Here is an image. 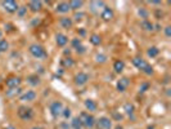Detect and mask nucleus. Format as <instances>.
Returning a JSON list of instances; mask_svg holds the SVG:
<instances>
[{
  "label": "nucleus",
  "mask_w": 171,
  "mask_h": 129,
  "mask_svg": "<svg viewBox=\"0 0 171 129\" xmlns=\"http://www.w3.org/2000/svg\"><path fill=\"white\" fill-rule=\"evenodd\" d=\"M79 118H80L81 123H82V127H85V128L91 129L95 125V118L91 114H89V112H81Z\"/></svg>",
  "instance_id": "f257e3e1"
},
{
  "label": "nucleus",
  "mask_w": 171,
  "mask_h": 129,
  "mask_svg": "<svg viewBox=\"0 0 171 129\" xmlns=\"http://www.w3.org/2000/svg\"><path fill=\"white\" fill-rule=\"evenodd\" d=\"M30 53L34 56L35 58H45L46 57V52L44 49V47H41L40 44H32V45H30Z\"/></svg>",
  "instance_id": "f03ea898"
},
{
  "label": "nucleus",
  "mask_w": 171,
  "mask_h": 129,
  "mask_svg": "<svg viewBox=\"0 0 171 129\" xmlns=\"http://www.w3.org/2000/svg\"><path fill=\"white\" fill-rule=\"evenodd\" d=\"M18 116L22 120H25V122H28V120L34 118V111H32V109H30L27 106H21V107H18Z\"/></svg>",
  "instance_id": "7ed1b4c3"
},
{
  "label": "nucleus",
  "mask_w": 171,
  "mask_h": 129,
  "mask_svg": "<svg viewBox=\"0 0 171 129\" xmlns=\"http://www.w3.org/2000/svg\"><path fill=\"white\" fill-rule=\"evenodd\" d=\"M95 125L98 129H112V120L107 116H102L95 120Z\"/></svg>",
  "instance_id": "20e7f679"
},
{
  "label": "nucleus",
  "mask_w": 171,
  "mask_h": 129,
  "mask_svg": "<svg viewBox=\"0 0 171 129\" xmlns=\"http://www.w3.org/2000/svg\"><path fill=\"white\" fill-rule=\"evenodd\" d=\"M50 112H52V115L54 118H58L62 115V111H63V105H62V102L59 101H54L52 105H50Z\"/></svg>",
  "instance_id": "39448f33"
},
{
  "label": "nucleus",
  "mask_w": 171,
  "mask_h": 129,
  "mask_svg": "<svg viewBox=\"0 0 171 129\" xmlns=\"http://www.w3.org/2000/svg\"><path fill=\"white\" fill-rule=\"evenodd\" d=\"M2 5L8 13H14L18 9V4L14 0H5V2H2Z\"/></svg>",
  "instance_id": "423d86ee"
},
{
  "label": "nucleus",
  "mask_w": 171,
  "mask_h": 129,
  "mask_svg": "<svg viewBox=\"0 0 171 129\" xmlns=\"http://www.w3.org/2000/svg\"><path fill=\"white\" fill-rule=\"evenodd\" d=\"M75 84L79 85V87H82L85 85L88 82H89V75L86 74V72H79V74L75 75Z\"/></svg>",
  "instance_id": "0eeeda50"
},
{
  "label": "nucleus",
  "mask_w": 171,
  "mask_h": 129,
  "mask_svg": "<svg viewBox=\"0 0 171 129\" xmlns=\"http://www.w3.org/2000/svg\"><path fill=\"white\" fill-rule=\"evenodd\" d=\"M5 85L9 88V89H12V88H18L21 85V78L18 76H9L6 80H5Z\"/></svg>",
  "instance_id": "6e6552de"
},
{
  "label": "nucleus",
  "mask_w": 171,
  "mask_h": 129,
  "mask_svg": "<svg viewBox=\"0 0 171 129\" xmlns=\"http://www.w3.org/2000/svg\"><path fill=\"white\" fill-rule=\"evenodd\" d=\"M35 98H36V93L34 91H27L19 97V100L23 102H32L35 101Z\"/></svg>",
  "instance_id": "1a4fd4ad"
},
{
  "label": "nucleus",
  "mask_w": 171,
  "mask_h": 129,
  "mask_svg": "<svg viewBox=\"0 0 171 129\" xmlns=\"http://www.w3.org/2000/svg\"><path fill=\"white\" fill-rule=\"evenodd\" d=\"M59 25L63 29H66V30H69V29H72V26H73V20L71 17H62L59 20Z\"/></svg>",
  "instance_id": "9d476101"
},
{
  "label": "nucleus",
  "mask_w": 171,
  "mask_h": 129,
  "mask_svg": "<svg viewBox=\"0 0 171 129\" xmlns=\"http://www.w3.org/2000/svg\"><path fill=\"white\" fill-rule=\"evenodd\" d=\"M56 11H57L58 13H63V14H66V13H68L69 11H71V8H69V4H68L67 2H60V3L57 4Z\"/></svg>",
  "instance_id": "9b49d317"
},
{
  "label": "nucleus",
  "mask_w": 171,
  "mask_h": 129,
  "mask_svg": "<svg viewBox=\"0 0 171 129\" xmlns=\"http://www.w3.org/2000/svg\"><path fill=\"white\" fill-rule=\"evenodd\" d=\"M113 16H115V13H113V11L111 9V8L110 7H104V9H103L102 14H100V17H102L104 21H111L113 18Z\"/></svg>",
  "instance_id": "f8f14e48"
},
{
  "label": "nucleus",
  "mask_w": 171,
  "mask_h": 129,
  "mask_svg": "<svg viewBox=\"0 0 171 129\" xmlns=\"http://www.w3.org/2000/svg\"><path fill=\"white\" fill-rule=\"evenodd\" d=\"M43 8V2H37V0H32L28 3V9L31 12H40Z\"/></svg>",
  "instance_id": "ddd939ff"
},
{
  "label": "nucleus",
  "mask_w": 171,
  "mask_h": 129,
  "mask_svg": "<svg viewBox=\"0 0 171 129\" xmlns=\"http://www.w3.org/2000/svg\"><path fill=\"white\" fill-rule=\"evenodd\" d=\"M129 84H130L129 79H126V78L120 79L119 82H117V89H119V92H125L126 88L129 87Z\"/></svg>",
  "instance_id": "4468645a"
},
{
  "label": "nucleus",
  "mask_w": 171,
  "mask_h": 129,
  "mask_svg": "<svg viewBox=\"0 0 171 129\" xmlns=\"http://www.w3.org/2000/svg\"><path fill=\"white\" fill-rule=\"evenodd\" d=\"M56 43L58 47H65L68 43V38L65 34H57L56 36Z\"/></svg>",
  "instance_id": "2eb2a0df"
},
{
  "label": "nucleus",
  "mask_w": 171,
  "mask_h": 129,
  "mask_svg": "<svg viewBox=\"0 0 171 129\" xmlns=\"http://www.w3.org/2000/svg\"><path fill=\"white\" fill-rule=\"evenodd\" d=\"M123 69H125V62H123L122 60H117V61H115L113 63V70L117 72V74H120V72L123 71Z\"/></svg>",
  "instance_id": "dca6fc26"
},
{
  "label": "nucleus",
  "mask_w": 171,
  "mask_h": 129,
  "mask_svg": "<svg viewBox=\"0 0 171 129\" xmlns=\"http://www.w3.org/2000/svg\"><path fill=\"white\" fill-rule=\"evenodd\" d=\"M133 64L136 67V69H139V70H143L144 67H145V64H147V62L143 60V58H140V57H135L134 60H133Z\"/></svg>",
  "instance_id": "f3484780"
},
{
  "label": "nucleus",
  "mask_w": 171,
  "mask_h": 129,
  "mask_svg": "<svg viewBox=\"0 0 171 129\" xmlns=\"http://www.w3.org/2000/svg\"><path fill=\"white\" fill-rule=\"evenodd\" d=\"M69 8H71V11H79L82 8L84 5V2H81V0H72V2H69Z\"/></svg>",
  "instance_id": "a211bd4d"
},
{
  "label": "nucleus",
  "mask_w": 171,
  "mask_h": 129,
  "mask_svg": "<svg viewBox=\"0 0 171 129\" xmlns=\"http://www.w3.org/2000/svg\"><path fill=\"white\" fill-rule=\"evenodd\" d=\"M85 107H86L88 111L94 112L98 109V105L95 103V101H93V100H86V101H85Z\"/></svg>",
  "instance_id": "6ab92c4d"
},
{
  "label": "nucleus",
  "mask_w": 171,
  "mask_h": 129,
  "mask_svg": "<svg viewBox=\"0 0 171 129\" xmlns=\"http://www.w3.org/2000/svg\"><path fill=\"white\" fill-rule=\"evenodd\" d=\"M140 26H142V29L144 30V31H152L153 29H154V25L149 21V20H144L142 23H140Z\"/></svg>",
  "instance_id": "aec40b11"
},
{
  "label": "nucleus",
  "mask_w": 171,
  "mask_h": 129,
  "mask_svg": "<svg viewBox=\"0 0 171 129\" xmlns=\"http://www.w3.org/2000/svg\"><path fill=\"white\" fill-rule=\"evenodd\" d=\"M27 83L31 84V85H39L40 84V78H39L37 75H30L27 76Z\"/></svg>",
  "instance_id": "412c9836"
},
{
  "label": "nucleus",
  "mask_w": 171,
  "mask_h": 129,
  "mask_svg": "<svg viewBox=\"0 0 171 129\" xmlns=\"http://www.w3.org/2000/svg\"><path fill=\"white\" fill-rule=\"evenodd\" d=\"M71 127H72V129H82V123H81V120H80L79 116H76V118L72 119Z\"/></svg>",
  "instance_id": "4be33fe9"
},
{
  "label": "nucleus",
  "mask_w": 171,
  "mask_h": 129,
  "mask_svg": "<svg viewBox=\"0 0 171 129\" xmlns=\"http://www.w3.org/2000/svg\"><path fill=\"white\" fill-rule=\"evenodd\" d=\"M158 53H160V49L157 47H151L148 51H147V54L151 58H154V57H157L158 56Z\"/></svg>",
  "instance_id": "5701e85b"
},
{
  "label": "nucleus",
  "mask_w": 171,
  "mask_h": 129,
  "mask_svg": "<svg viewBox=\"0 0 171 129\" xmlns=\"http://www.w3.org/2000/svg\"><path fill=\"white\" fill-rule=\"evenodd\" d=\"M90 43H91L93 45H99L100 43H102V38H100L99 35H97V34L91 35V36H90Z\"/></svg>",
  "instance_id": "b1692460"
},
{
  "label": "nucleus",
  "mask_w": 171,
  "mask_h": 129,
  "mask_svg": "<svg viewBox=\"0 0 171 129\" xmlns=\"http://www.w3.org/2000/svg\"><path fill=\"white\" fill-rule=\"evenodd\" d=\"M8 49H9V43H8L5 39H2L0 40V53L6 52Z\"/></svg>",
  "instance_id": "393cba45"
},
{
  "label": "nucleus",
  "mask_w": 171,
  "mask_h": 129,
  "mask_svg": "<svg viewBox=\"0 0 171 129\" xmlns=\"http://www.w3.org/2000/svg\"><path fill=\"white\" fill-rule=\"evenodd\" d=\"M138 13H139V16H140V18H143V20H147L149 17V12L145 9V8H140V9L138 11Z\"/></svg>",
  "instance_id": "a878e982"
},
{
  "label": "nucleus",
  "mask_w": 171,
  "mask_h": 129,
  "mask_svg": "<svg viewBox=\"0 0 171 129\" xmlns=\"http://www.w3.org/2000/svg\"><path fill=\"white\" fill-rule=\"evenodd\" d=\"M21 92V88L18 87V88H12V89H9V91H8L6 92V96L8 97H14L15 94H18Z\"/></svg>",
  "instance_id": "bb28decb"
},
{
  "label": "nucleus",
  "mask_w": 171,
  "mask_h": 129,
  "mask_svg": "<svg viewBox=\"0 0 171 129\" xmlns=\"http://www.w3.org/2000/svg\"><path fill=\"white\" fill-rule=\"evenodd\" d=\"M62 64H63L65 67H72V66H73V60H72L71 57L65 58L63 61H62Z\"/></svg>",
  "instance_id": "cd10ccee"
},
{
  "label": "nucleus",
  "mask_w": 171,
  "mask_h": 129,
  "mask_svg": "<svg viewBox=\"0 0 171 129\" xmlns=\"http://www.w3.org/2000/svg\"><path fill=\"white\" fill-rule=\"evenodd\" d=\"M26 13H27V7H18L17 14L19 16V17H25Z\"/></svg>",
  "instance_id": "c85d7f7f"
},
{
  "label": "nucleus",
  "mask_w": 171,
  "mask_h": 129,
  "mask_svg": "<svg viewBox=\"0 0 171 129\" xmlns=\"http://www.w3.org/2000/svg\"><path fill=\"white\" fill-rule=\"evenodd\" d=\"M142 71L144 72V74H147V75H152V74H153V67L151 66L149 63H147V64H145V67H144Z\"/></svg>",
  "instance_id": "c756f323"
},
{
  "label": "nucleus",
  "mask_w": 171,
  "mask_h": 129,
  "mask_svg": "<svg viewBox=\"0 0 171 129\" xmlns=\"http://www.w3.org/2000/svg\"><path fill=\"white\" fill-rule=\"evenodd\" d=\"M72 47L75 48V49H77V48H79V47H81L82 44H81V40L79 39V38H75V39H72Z\"/></svg>",
  "instance_id": "7c9ffc66"
},
{
  "label": "nucleus",
  "mask_w": 171,
  "mask_h": 129,
  "mask_svg": "<svg viewBox=\"0 0 171 129\" xmlns=\"http://www.w3.org/2000/svg\"><path fill=\"white\" fill-rule=\"evenodd\" d=\"M62 115L65 116V119H68L69 116H71V109H63V111H62Z\"/></svg>",
  "instance_id": "2f4dec72"
},
{
  "label": "nucleus",
  "mask_w": 171,
  "mask_h": 129,
  "mask_svg": "<svg viewBox=\"0 0 171 129\" xmlns=\"http://www.w3.org/2000/svg\"><path fill=\"white\" fill-rule=\"evenodd\" d=\"M148 88H149V83H144V84H142V85H140V88H139V91H140V92H145L147 89H148Z\"/></svg>",
  "instance_id": "473e14b6"
},
{
  "label": "nucleus",
  "mask_w": 171,
  "mask_h": 129,
  "mask_svg": "<svg viewBox=\"0 0 171 129\" xmlns=\"http://www.w3.org/2000/svg\"><path fill=\"white\" fill-rule=\"evenodd\" d=\"M97 61H98V62H106V56L98 54V56H97Z\"/></svg>",
  "instance_id": "72a5a7b5"
},
{
  "label": "nucleus",
  "mask_w": 171,
  "mask_h": 129,
  "mask_svg": "<svg viewBox=\"0 0 171 129\" xmlns=\"http://www.w3.org/2000/svg\"><path fill=\"white\" fill-rule=\"evenodd\" d=\"M165 35H166L167 38L171 36V27H170V26H166V27H165Z\"/></svg>",
  "instance_id": "f704fd0d"
},
{
  "label": "nucleus",
  "mask_w": 171,
  "mask_h": 129,
  "mask_svg": "<svg viewBox=\"0 0 171 129\" xmlns=\"http://www.w3.org/2000/svg\"><path fill=\"white\" fill-rule=\"evenodd\" d=\"M126 110H127V112H129V114H131V112H133V110H134V107L133 106H131V105H126Z\"/></svg>",
  "instance_id": "c9c22d12"
},
{
  "label": "nucleus",
  "mask_w": 171,
  "mask_h": 129,
  "mask_svg": "<svg viewBox=\"0 0 171 129\" xmlns=\"http://www.w3.org/2000/svg\"><path fill=\"white\" fill-rule=\"evenodd\" d=\"M81 17H85V14L84 13H79V14H75V18L79 21V20H81Z\"/></svg>",
  "instance_id": "e433bc0d"
},
{
  "label": "nucleus",
  "mask_w": 171,
  "mask_h": 129,
  "mask_svg": "<svg viewBox=\"0 0 171 129\" xmlns=\"http://www.w3.org/2000/svg\"><path fill=\"white\" fill-rule=\"evenodd\" d=\"M149 4H154V5H161V2H149Z\"/></svg>",
  "instance_id": "4c0bfd02"
},
{
  "label": "nucleus",
  "mask_w": 171,
  "mask_h": 129,
  "mask_svg": "<svg viewBox=\"0 0 171 129\" xmlns=\"http://www.w3.org/2000/svg\"><path fill=\"white\" fill-rule=\"evenodd\" d=\"M6 129H15L13 125H9V127H6Z\"/></svg>",
  "instance_id": "58836bf2"
},
{
  "label": "nucleus",
  "mask_w": 171,
  "mask_h": 129,
  "mask_svg": "<svg viewBox=\"0 0 171 129\" xmlns=\"http://www.w3.org/2000/svg\"><path fill=\"white\" fill-rule=\"evenodd\" d=\"M2 36H3V31L0 30V40H2Z\"/></svg>",
  "instance_id": "ea45409f"
},
{
  "label": "nucleus",
  "mask_w": 171,
  "mask_h": 129,
  "mask_svg": "<svg viewBox=\"0 0 171 129\" xmlns=\"http://www.w3.org/2000/svg\"><path fill=\"white\" fill-rule=\"evenodd\" d=\"M31 129H41V128H37V127H34V128H31Z\"/></svg>",
  "instance_id": "a19ab883"
},
{
  "label": "nucleus",
  "mask_w": 171,
  "mask_h": 129,
  "mask_svg": "<svg viewBox=\"0 0 171 129\" xmlns=\"http://www.w3.org/2000/svg\"><path fill=\"white\" fill-rule=\"evenodd\" d=\"M116 129H122V127H117V128H116Z\"/></svg>",
  "instance_id": "79ce46f5"
}]
</instances>
